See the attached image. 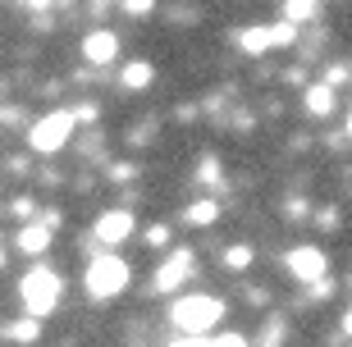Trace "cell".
<instances>
[{
    "mask_svg": "<svg viewBox=\"0 0 352 347\" xmlns=\"http://www.w3.org/2000/svg\"><path fill=\"white\" fill-rule=\"evenodd\" d=\"M74 124H78V115L74 110H55V115H46V119H37L32 124V133H28V142H32V151H60L69 142V133H74Z\"/></svg>",
    "mask_w": 352,
    "mask_h": 347,
    "instance_id": "3957f363",
    "label": "cell"
},
{
    "mask_svg": "<svg viewBox=\"0 0 352 347\" xmlns=\"http://www.w3.org/2000/svg\"><path fill=\"white\" fill-rule=\"evenodd\" d=\"M224 265H229V270H248L252 265V247H224Z\"/></svg>",
    "mask_w": 352,
    "mask_h": 347,
    "instance_id": "2e32d148",
    "label": "cell"
},
{
    "mask_svg": "<svg viewBox=\"0 0 352 347\" xmlns=\"http://www.w3.org/2000/svg\"><path fill=\"white\" fill-rule=\"evenodd\" d=\"M46 247H51V224H28L19 233V251H28V256H41Z\"/></svg>",
    "mask_w": 352,
    "mask_h": 347,
    "instance_id": "30bf717a",
    "label": "cell"
},
{
    "mask_svg": "<svg viewBox=\"0 0 352 347\" xmlns=\"http://www.w3.org/2000/svg\"><path fill=\"white\" fill-rule=\"evenodd\" d=\"M19 293H23L28 315H32V320H41V315H51V311L60 306V293H65V283H60V274H55V270L37 265V270H28V274H23Z\"/></svg>",
    "mask_w": 352,
    "mask_h": 347,
    "instance_id": "6da1fadb",
    "label": "cell"
},
{
    "mask_svg": "<svg viewBox=\"0 0 352 347\" xmlns=\"http://www.w3.org/2000/svg\"><path fill=\"white\" fill-rule=\"evenodd\" d=\"M82 55H87V65H110L119 55V37L110 32V27H96L87 41H82Z\"/></svg>",
    "mask_w": 352,
    "mask_h": 347,
    "instance_id": "9c48e42d",
    "label": "cell"
},
{
    "mask_svg": "<svg viewBox=\"0 0 352 347\" xmlns=\"http://www.w3.org/2000/svg\"><path fill=\"white\" fill-rule=\"evenodd\" d=\"M133 233V210H105L96 219V243L101 247H119Z\"/></svg>",
    "mask_w": 352,
    "mask_h": 347,
    "instance_id": "ba28073f",
    "label": "cell"
},
{
    "mask_svg": "<svg viewBox=\"0 0 352 347\" xmlns=\"http://www.w3.org/2000/svg\"><path fill=\"white\" fill-rule=\"evenodd\" d=\"M0 265H5V251H0Z\"/></svg>",
    "mask_w": 352,
    "mask_h": 347,
    "instance_id": "cb8c5ba5",
    "label": "cell"
},
{
    "mask_svg": "<svg viewBox=\"0 0 352 347\" xmlns=\"http://www.w3.org/2000/svg\"><path fill=\"white\" fill-rule=\"evenodd\" d=\"M151 78H156V65H146V60H133V65H124L119 82H124L129 91H142V87H151Z\"/></svg>",
    "mask_w": 352,
    "mask_h": 347,
    "instance_id": "8fae6325",
    "label": "cell"
},
{
    "mask_svg": "<svg viewBox=\"0 0 352 347\" xmlns=\"http://www.w3.org/2000/svg\"><path fill=\"white\" fill-rule=\"evenodd\" d=\"M298 32H302V27H293L284 19V23H270V27H248V32L238 37V46H243L248 55H261V51H274V46H293Z\"/></svg>",
    "mask_w": 352,
    "mask_h": 347,
    "instance_id": "5b68a950",
    "label": "cell"
},
{
    "mask_svg": "<svg viewBox=\"0 0 352 347\" xmlns=\"http://www.w3.org/2000/svg\"><path fill=\"white\" fill-rule=\"evenodd\" d=\"M129 288V265L119 256H96L87 265V293L91 297H115Z\"/></svg>",
    "mask_w": 352,
    "mask_h": 347,
    "instance_id": "277c9868",
    "label": "cell"
},
{
    "mask_svg": "<svg viewBox=\"0 0 352 347\" xmlns=\"http://www.w3.org/2000/svg\"><path fill=\"white\" fill-rule=\"evenodd\" d=\"M146 243H151V247L170 243V229H165V224H151V229H146Z\"/></svg>",
    "mask_w": 352,
    "mask_h": 347,
    "instance_id": "ac0fdd59",
    "label": "cell"
},
{
    "mask_svg": "<svg viewBox=\"0 0 352 347\" xmlns=\"http://www.w3.org/2000/svg\"><path fill=\"white\" fill-rule=\"evenodd\" d=\"M288 274L302 283H320L325 279V251L320 247H293L288 251Z\"/></svg>",
    "mask_w": 352,
    "mask_h": 347,
    "instance_id": "52a82bcc",
    "label": "cell"
},
{
    "mask_svg": "<svg viewBox=\"0 0 352 347\" xmlns=\"http://www.w3.org/2000/svg\"><path fill=\"white\" fill-rule=\"evenodd\" d=\"M343 82H348V69H343V65H334V69L325 74V87H343Z\"/></svg>",
    "mask_w": 352,
    "mask_h": 347,
    "instance_id": "d6986e66",
    "label": "cell"
},
{
    "mask_svg": "<svg viewBox=\"0 0 352 347\" xmlns=\"http://www.w3.org/2000/svg\"><path fill=\"white\" fill-rule=\"evenodd\" d=\"M307 110L311 115H329L334 110V87H325V82L320 87H307Z\"/></svg>",
    "mask_w": 352,
    "mask_h": 347,
    "instance_id": "7c38bea8",
    "label": "cell"
},
{
    "mask_svg": "<svg viewBox=\"0 0 352 347\" xmlns=\"http://www.w3.org/2000/svg\"><path fill=\"white\" fill-rule=\"evenodd\" d=\"M284 14H288V23L298 27V23H307V19H316V14H320V5H311V0H288Z\"/></svg>",
    "mask_w": 352,
    "mask_h": 347,
    "instance_id": "5bb4252c",
    "label": "cell"
},
{
    "mask_svg": "<svg viewBox=\"0 0 352 347\" xmlns=\"http://www.w3.org/2000/svg\"><path fill=\"white\" fill-rule=\"evenodd\" d=\"M220 315H224V306L215 302V297H179L174 311H170V320L179 324L183 334H192V338H206Z\"/></svg>",
    "mask_w": 352,
    "mask_h": 347,
    "instance_id": "7a4b0ae2",
    "label": "cell"
},
{
    "mask_svg": "<svg viewBox=\"0 0 352 347\" xmlns=\"http://www.w3.org/2000/svg\"><path fill=\"white\" fill-rule=\"evenodd\" d=\"M197 179H201V183H210V188H215V183H220V160H215V155H206V160L197 165Z\"/></svg>",
    "mask_w": 352,
    "mask_h": 347,
    "instance_id": "e0dca14e",
    "label": "cell"
},
{
    "mask_svg": "<svg viewBox=\"0 0 352 347\" xmlns=\"http://www.w3.org/2000/svg\"><path fill=\"white\" fill-rule=\"evenodd\" d=\"M37 334H41V320H19V324H5V338H14V343H32Z\"/></svg>",
    "mask_w": 352,
    "mask_h": 347,
    "instance_id": "9a60e30c",
    "label": "cell"
},
{
    "mask_svg": "<svg viewBox=\"0 0 352 347\" xmlns=\"http://www.w3.org/2000/svg\"><path fill=\"white\" fill-rule=\"evenodd\" d=\"M215 347H248V338L243 334H220V338H210Z\"/></svg>",
    "mask_w": 352,
    "mask_h": 347,
    "instance_id": "ffe728a7",
    "label": "cell"
},
{
    "mask_svg": "<svg viewBox=\"0 0 352 347\" xmlns=\"http://www.w3.org/2000/svg\"><path fill=\"white\" fill-rule=\"evenodd\" d=\"M197 270V256H192V247H179L165 265L156 270V293H174V288H183L188 283V274Z\"/></svg>",
    "mask_w": 352,
    "mask_h": 347,
    "instance_id": "8992f818",
    "label": "cell"
},
{
    "mask_svg": "<svg viewBox=\"0 0 352 347\" xmlns=\"http://www.w3.org/2000/svg\"><path fill=\"white\" fill-rule=\"evenodd\" d=\"M348 137H352V115H348Z\"/></svg>",
    "mask_w": 352,
    "mask_h": 347,
    "instance_id": "603a6c76",
    "label": "cell"
},
{
    "mask_svg": "<svg viewBox=\"0 0 352 347\" xmlns=\"http://www.w3.org/2000/svg\"><path fill=\"white\" fill-rule=\"evenodd\" d=\"M343 334L352 338V311H348V315H343Z\"/></svg>",
    "mask_w": 352,
    "mask_h": 347,
    "instance_id": "7402d4cb",
    "label": "cell"
},
{
    "mask_svg": "<svg viewBox=\"0 0 352 347\" xmlns=\"http://www.w3.org/2000/svg\"><path fill=\"white\" fill-rule=\"evenodd\" d=\"M215 215H220V206H215V201H192V206L183 210V219H188V224H215Z\"/></svg>",
    "mask_w": 352,
    "mask_h": 347,
    "instance_id": "4fadbf2b",
    "label": "cell"
},
{
    "mask_svg": "<svg viewBox=\"0 0 352 347\" xmlns=\"http://www.w3.org/2000/svg\"><path fill=\"white\" fill-rule=\"evenodd\" d=\"M10 215L28 219V215H32V201H28V197H19V201H14V206H10Z\"/></svg>",
    "mask_w": 352,
    "mask_h": 347,
    "instance_id": "44dd1931",
    "label": "cell"
}]
</instances>
